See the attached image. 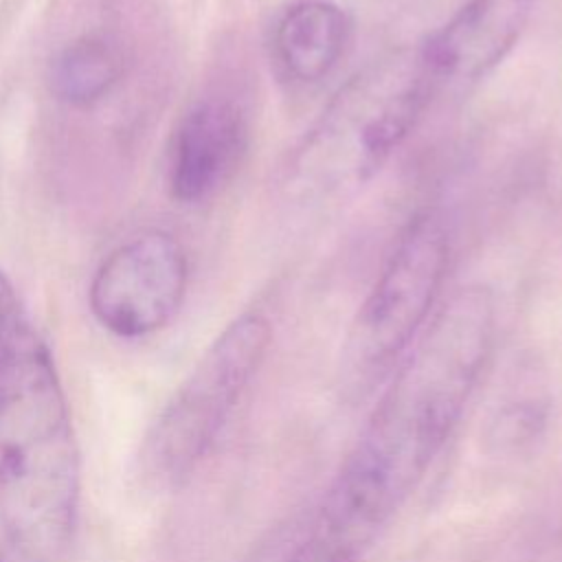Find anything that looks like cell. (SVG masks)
<instances>
[{
  "instance_id": "6da1fadb",
  "label": "cell",
  "mask_w": 562,
  "mask_h": 562,
  "mask_svg": "<svg viewBox=\"0 0 562 562\" xmlns=\"http://www.w3.org/2000/svg\"><path fill=\"white\" fill-rule=\"evenodd\" d=\"M494 336L487 285H463L435 312L314 505V562H358L378 540L459 424Z\"/></svg>"
},
{
  "instance_id": "8fae6325",
  "label": "cell",
  "mask_w": 562,
  "mask_h": 562,
  "mask_svg": "<svg viewBox=\"0 0 562 562\" xmlns=\"http://www.w3.org/2000/svg\"><path fill=\"white\" fill-rule=\"evenodd\" d=\"M549 426V402L542 397H518L503 402L487 419L483 439L492 454L522 457L544 437Z\"/></svg>"
},
{
  "instance_id": "277c9868",
  "label": "cell",
  "mask_w": 562,
  "mask_h": 562,
  "mask_svg": "<svg viewBox=\"0 0 562 562\" xmlns=\"http://www.w3.org/2000/svg\"><path fill=\"white\" fill-rule=\"evenodd\" d=\"M448 261L450 237L443 220L435 211L413 215L345 336L338 384L347 400L358 402L373 393L422 334Z\"/></svg>"
},
{
  "instance_id": "7a4b0ae2",
  "label": "cell",
  "mask_w": 562,
  "mask_h": 562,
  "mask_svg": "<svg viewBox=\"0 0 562 562\" xmlns=\"http://www.w3.org/2000/svg\"><path fill=\"white\" fill-rule=\"evenodd\" d=\"M79 452L53 358L29 327L0 360V518L31 562H59L75 533Z\"/></svg>"
},
{
  "instance_id": "8992f818",
  "label": "cell",
  "mask_w": 562,
  "mask_h": 562,
  "mask_svg": "<svg viewBox=\"0 0 562 562\" xmlns=\"http://www.w3.org/2000/svg\"><path fill=\"white\" fill-rule=\"evenodd\" d=\"M187 277V255L178 239L165 231H147L101 263L90 285V307L116 336H145L178 312Z\"/></svg>"
},
{
  "instance_id": "30bf717a",
  "label": "cell",
  "mask_w": 562,
  "mask_h": 562,
  "mask_svg": "<svg viewBox=\"0 0 562 562\" xmlns=\"http://www.w3.org/2000/svg\"><path fill=\"white\" fill-rule=\"evenodd\" d=\"M123 57L101 35H83L66 44L50 61V90L66 103L88 105L105 97L119 81Z\"/></svg>"
},
{
  "instance_id": "5bb4252c",
  "label": "cell",
  "mask_w": 562,
  "mask_h": 562,
  "mask_svg": "<svg viewBox=\"0 0 562 562\" xmlns=\"http://www.w3.org/2000/svg\"><path fill=\"white\" fill-rule=\"evenodd\" d=\"M0 562H4V560H2V558H0Z\"/></svg>"
},
{
  "instance_id": "3957f363",
  "label": "cell",
  "mask_w": 562,
  "mask_h": 562,
  "mask_svg": "<svg viewBox=\"0 0 562 562\" xmlns=\"http://www.w3.org/2000/svg\"><path fill=\"white\" fill-rule=\"evenodd\" d=\"M435 97L419 46L391 50L351 75L303 134L285 167V191L327 204L371 182Z\"/></svg>"
},
{
  "instance_id": "ba28073f",
  "label": "cell",
  "mask_w": 562,
  "mask_h": 562,
  "mask_svg": "<svg viewBox=\"0 0 562 562\" xmlns=\"http://www.w3.org/2000/svg\"><path fill=\"white\" fill-rule=\"evenodd\" d=\"M246 119L228 99H204L180 121L171 162V195L195 204L217 193L237 169L246 149Z\"/></svg>"
},
{
  "instance_id": "5b68a950",
  "label": "cell",
  "mask_w": 562,
  "mask_h": 562,
  "mask_svg": "<svg viewBox=\"0 0 562 562\" xmlns=\"http://www.w3.org/2000/svg\"><path fill=\"white\" fill-rule=\"evenodd\" d=\"M272 329L244 312L209 345L145 435L138 461L154 487H178L204 459L231 411L259 371Z\"/></svg>"
},
{
  "instance_id": "52a82bcc",
  "label": "cell",
  "mask_w": 562,
  "mask_h": 562,
  "mask_svg": "<svg viewBox=\"0 0 562 562\" xmlns=\"http://www.w3.org/2000/svg\"><path fill=\"white\" fill-rule=\"evenodd\" d=\"M536 0H468L419 46L435 94L490 75L516 46Z\"/></svg>"
},
{
  "instance_id": "9c48e42d",
  "label": "cell",
  "mask_w": 562,
  "mask_h": 562,
  "mask_svg": "<svg viewBox=\"0 0 562 562\" xmlns=\"http://www.w3.org/2000/svg\"><path fill=\"white\" fill-rule=\"evenodd\" d=\"M351 18L334 0H290L270 29V55L292 83L314 86L329 77L351 40Z\"/></svg>"
},
{
  "instance_id": "4fadbf2b",
  "label": "cell",
  "mask_w": 562,
  "mask_h": 562,
  "mask_svg": "<svg viewBox=\"0 0 562 562\" xmlns=\"http://www.w3.org/2000/svg\"><path fill=\"white\" fill-rule=\"evenodd\" d=\"M26 329L29 323L22 316L15 290L0 272V360L9 353V349L20 340Z\"/></svg>"
},
{
  "instance_id": "7c38bea8",
  "label": "cell",
  "mask_w": 562,
  "mask_h": 562,
  "mask_svg": "<svg viewBox=\"0 0 562 562\" xmlns=\"http://www.w3.org/2000/svg\"><path fill=\"white\" fill-rule=\"evenodd\" d=\"M244 562H314V507L274 525Z\"/></svg>"
}]
</instances>
